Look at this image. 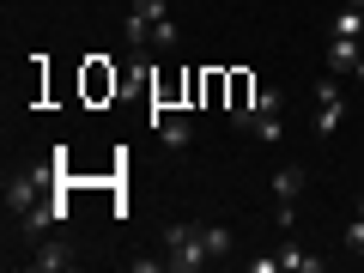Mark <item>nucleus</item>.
Instances as JSON below:
<instances>
[{"instance_id":"obj_1","label":"nucleus","mask_w":364,"mask_h":273,"mask_svg":"<svg viewBox=\"0 0 364 273\" xmlns=\"http://www.w3.org/2000/svg\"><path fill=\"white\" fill-rule=\"evenodd\" d=\"M128 43H134V55H146L152 43H158V49H176V43H182V31L170 25V13H164V0H134Z\"/></svg>"},{"instance_id":"obj_2","label":"nucleus","mask_w":364,"mask_h":273,"mask_svg":"<svg viewBox=\"0 0 364 273\" xmlns=\"http://www.w3.org/2000/svg\"><path fill=\"white\" fill-rule=\"evenodd\" d=\"M207 237H200V225H170L164 231V267H176V273H195V267H207Z\"/></svg>"},{"instance_id":"obj_3","label":"nucleus","mask_w":364,"mask_h":273,"mask_svg":"<svg viewBox=\"0 0 364 273\" xmlns=\"http://www.w3.org/2000/svg\"><path fill=\"white\" fill-rule=\"evenodd\" d=\"M279 104H286V91H279V85H261L255 104H249L237 122H243V128H255L261 140H279V134H286V128H279Z\"/></svg>"},{"instance_id":"obj_4","label":"nucleus","mask_w":364,"mask_h":273,"mask_svg":"<svg viewBox=\"0 0 364 273\" xmlns=\"http://www.w3.org/2000/svg\"><path fill=\"white\" fill-rule=\"evenodd\" d=\"M340 122H346V91H340V79L328 73V79H316V134H334Z\"/></svg>"},{"instance_id":"obj_5","label":"nucleus","mask_w":364,"mask_h":273,"mask_svg":"<svg viewBox=\"0 0 364 273\" xmlns=\"http://www.w3.org/2000/svg\"><path fill=\"white\" fill-rule=\"evenodd\" d=\"M298 195H304V164H279L273 170V213H279V225H291Z\"/></svg>"},{"instance_id":"obj_6","label":"nucleus","mask_w":364,"mask_h":273,"mask_svg":"<svg viewBox=\"0 0 364 273\" xmlns=\"http://www.w3.org/2000/svg\"><path fill=\"white\" fill-rule=\"evenodd\" d=\"M25 267L31 273H67V267H79V249L67 237H49V243H37V255H25Z\"/></svg>"},{"instance_id":"obj_7","label":"nucleus","mask_w":364,"mask_h":273,"mask_svg":"<svg viewBox=\"0 0 364 273\" xmlns=\"http://www.w3.org/2000/svg\"><path fill=\"white\" fill-rule=\"evenodd\" d=\"M152 134L170 146V152H182V146L195 140V122L182 116V109H152Z\"/></svg>"},{"instance_id":"obj_8","label":"nucleus","mask_w":364,"mask_h":273,"mask_svg":"<svg viewBox=\"0 0 364 273\" xmlns=\"http://www.w3.org/2000/svg\"><path fill=\"white\" fill-rule=\"evenodd\" d=\"M364 61V37H334V43H328V73H352V67H358Z\"/></svg>"},{"instance_id":"obj_9","label":"nucleus","mask_w":364,"mask_h":273,"mask_svg":"<svg viewBox=\"0 0 364 273\" xmlns=\"http://www.w3.org/2000/svg\"><path fill=\"white\" fill-rule=\"evenodd\" d=\"M279 267H291V273H322V255H310L304 243H286V249H279Z\"/></svg>"},{"instance_id":"obj_10","label":"nucleus","mask_w":364,"mask_h":273,"mask_svg":"<svg viewBox=\"0 0 364 273\" xmlns=\"http://www.w3.org/2000/svg\"><path fill=\"white\" fill-rule=\"evenodd\" d=\"M200 237H207V255H213V261H219V255H231V243H237V237H231V225H200Z\"/></svg>"},{"instance_id":"obj_11","label":"nucleus","mask_w":364,"mask_h":273,"mask_svg":"<svg viewBox=\"0 0 364 273\" xmlns=\"http://www.w3.org/2000/svg\"><path fill=\"white\" fill-rule=\"evenodd\" d=\"M334 37H364V6H352V0H346V13L334 18Z\"/></svg>"},{"instance_id":"obj_12","label":"nucleus","mask_w":364,"mask_h":273,"mask_svg":"<svg viewBox=\"0 0 364 273\" xmlns=\"http://www.w3.org/2000/svg\"><path fill=\"white\" fill-rule=\"evenodd\" d=\"M346 243H352V249H364V213H358V219L346 225Z\"/></svg>"},{"instance_id":"obj_13","label":"nucleus","mask_w":364,"mask_h":273,"mask_svg":"<svg viewBox=\"0 0 364 273\" xmlns=\"http://www.w3.org/2000/svg\"><path fill=\"white\" fill-rule=\"evenodd\" d=\"M358 213H364V195H358Z\"/></svg>"},{"instance_id":"obj_14","label":"nucleus","mask_w":364,"mask_h":273,"mask_svg":"<svg viewBox=\"0 0 364 273\" xmlns=\"http://www.w3.org/2000/svg\"><path fill=\"white\" fill-rule=\"evenodd\" d=\"M352 6H364V0H352Z\"/></svg>"}]
</instances>
